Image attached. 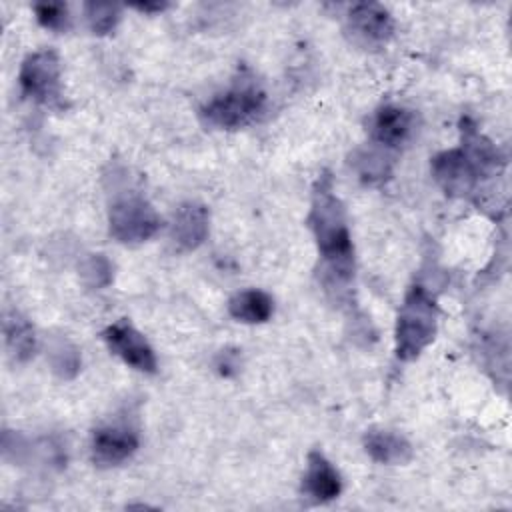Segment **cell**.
<instances>
[{
  "label": "cell",
  "instance_id": "cell-7",
  "mask_svg": "<svg viewBox=\"0 0 512 512\" xmlns=\"http://www.w3.org/2000/svg\"><path fill=\"white\" fill-rule=\"evenodd\" d=\"M344 30L360 48H382L394 34V18L378 2H358L348 10Z\"/></svg>",
  "mask_w": 512,
  "mask_h": 512
},
{
  "label": "cell",
  "instance_id": "cell-14",
  "mask_svg": "<svg viewBox=\"0 0 512 512\" xmlns=\"http://www.w3.org/2000/svg\"><path fill=\"white\" fill-rule=\"evenodd\" d=\"M228 312L232 318L244 324H264L274 312L272 298L256 288L236 292L228 302Z\"/></svg>",
  "mask_w": 512,
  "mask_h": 512
},
{
  "label": "cell",
  "instance_id": "cell-10",
  "mask_svg": "<svg viewBox=\"0 0 512 512\" xmlns=\"http://www.w3.org/2000/svg\"><path fill=\"white\" fill-rule=\"evenodd\" d=\"M208 224H210V214L204 204L184 202L178 206L172 218L170 238L174 246L182 252L196 250L208 236Z\"/></svg>",
  "mask_w": 512,
  "mask_h": 512
},
{
  "label": "cell",
  "instance_id": "cell-19",
  "mask_svg": "<svg viewBox=\"0 0 512 512\" xmlns=\"http://www.w3.org/2000/svg\"><path fill=\"white\" fill-rule=\"evenodd\" d=\"M84 14L90 30L98 36H104L116 28L120 20V6L110 2H86Z\"/></svg>",
  "mask_w": 512,
  "mask_h": 512
},
{
  "label": "cell",
  "instance_id": "cell-2",
  "mask_svg": "<svg viewBox=\"0 0 512 512\" xmlns=\"http://www.w3.org/2000/svg\"><path fill=\"white\" fill-rule=\"evenodd\" d=\"M438 306L434 296L424 286H414L406 294L394 330L396 358L416 360L436 338Z\"/></svg>",
  "mask_w": 512,
  "mask_h": 512
},
{
  "label": "cell",
  "instance_id": "cell-18",
  "mask_svg": "<svg viewBox=\"0 0 512 512\" xmlns=\"http://www.w3.org/2000/svg\"><path fill=\"white\" fill-rule=\"evenodd\" d=\"M80 280L86 288H106L112 282V264L104 254H88L78 266Z\"/></svg>",
  "mask_w": 512,
  "mask_h": 512
},
{
  "label": "cell",
  "instance_id": "cell-15",
  "mask_svg": "<svg viewBox=\"0 0 512 512\" xmlns=\"http://www.w3.org/2000/svg\"><path fill=\"white\" fill-rule=\"evenodd\" d=\"M4 338L6 348L16 362H26L34 356L36 336L30 322L16 310L6 312L4 316Z\"/></svg>",
  "mask_w": 512,
  "mask_h": 512
},
{
  "label": "cell",
  "instance_id": "cell-8",
  "mask_svg": "<svg viewBox=\"0 0 512 512\" xmlns=\"http://www.w3.org/2000/svg\"><path fill=\"white\" fill-rule=\"evenodd\" d=\"M104 342L108 348L130 368L146 374H154L158 368L156 354L148 340L128 322L118 320L104 330Z\"/></svg>",
  "mask_w": 512,
  "mask_h": 512
},
{
  "label": "cell",
  "instance_id": "cell-16",
  "mask_svg": "<svg viewBox=\"0 0 512 512\" xmlns=\"http://www.w3.org/2000/svg\"><path fill=\"white\" fill-rule=\"evenodd\" d=\"M48 360L52 372L62 380H72L80 370V352L66 338H56L50 342Z\"/></svg>",
  "mask_w": 512,
  "mask_h": 512
},
{
  "label": "cell",
  "instance_id": "cell-20",
  "mask_svg": "<svg viewBox=\"0 0 512 512\" xmlns=\"http://www.w3.org/2000/svg\"><path fill=\"white\" fill-rule=\"evenodd\" d=\"M34 14L44 28L54 32L68 30L70 26V12L64 2H38L34 4Z\"/></svg>",
  "mask_w": 512,
  "mask_h": 512
},
{
  "label": "cell",
  "instance_id": "cell-21",
  "mask_svg": "<svg viewBox=\"0 0 512 512\" xmlns=\"http://www.w3.org/2000/svg\"><path fill=\"white\" fill-rule=\"evenodd\" d=\"M214 368L220 376H234L238 370H240V356H238V350H232V348H226V350H220L216 360H214Z\"/></svg>",
  "mask_w": 512,
  "mask_h": 512
},
{
  "label": "cell",
  "instance_id": "cell-6",
  "mask_svg": "<svg viewBox=\"0 0 512 512\" xmlns=\"http://www.w3.org/2000/svg\"><path fill=\"white\" fill-rule=\"evenodd\" d=\"M432 176L446 196L464 198L470 196L480 178H488L482 166L472 158L468 150L452 148L432 158Z\"/></svg>",
  "mask_w": 512,
  "mask_h": 512
},
{
  "label": "cell",
  "instance_id": "cell-1",
  "mask_svg": "<svg viewBox=\"0 0 512 512\" xmlns=\"http://www.w3.org/2000/svg\"><path fill=\"white\" fill-rule=\"evenodd\" d=\"M306 220L324 262L326 284L330 288L348 284L354 274V246L344 204L334 194L332 178L326 172L316 180Z\"/></svg>",
  "mask_w": 512,
  "mask_h": 512
},
{
  "label": "cell",
  "instance_id": "cell-3",
  "mask_svg": "<svg viewBox=\"0 0 512 512\" xmlns=\"http://www.w3.org/2000/svg\"><path fill=\"white\" fill-rule=\"evenodd\" d=\"M266 110V92L252 80H236L226 92L216 94L200 108V118L210 128L238 130L260 120Z\"/></svg>",
  "mask_w": 512,
  "mask_h": 512
},
{
  "label": "cell",
  "instance_id": "cell-22",
  "mask_svg": "<svg viewBox=\"0 0 512 512\" xmlns=\"http://www.w3.org/2000/svg\"><path fill=\"white\" fill-rule=\"evenodd\" d=\"M138 12H146V14H152V12H162L168 8V2H140V4H132Z\"/></svg>",
  "mask_w": 512,
  "mask_h": 512
},
{
  "label": "cell",
  "instance_id": "cell-9",
  "mask_svg": "<svg viewBox=\"0 0 512 512\" xmlns=\"http://www.w3.org/2000/svg\"><path fill=\"white\" fill-rule=\"evenodd\" d=\"M138 450V432L126 424H106L92 434V460L102 466H118Z\"/></svg>",
  "mask_w": 512,
  "mask_h": 512
},
{
  "label": "cell",
  "instance_id": "cell-13",
  "mask_svg": "<svg viewBox=\"0 0 512 512\" xmlns=\"http://www.w3.org/2000/svg\"><path fill=\"white\" fill-rule=\"evenodd\" d=\"M364 450L374 462L388 466L408 464L414 456L412 444L402 434L384 428H370L364 434Z\"/></svg>",
  "mask_w": 512,
  "mask_h": 512
},
{
  "label": "cell",
  "instance_id": "cell-4",
  "mask_svg": "<svg viewBox=\"0 0 512 512\" xmlns=\"http://www.w3.org/2000/svg\"><path fill=\"white\" fill-rule=\"evenodd\" d=\"M60 74V58L54 50L44 48L28 54L18 74L22 94L48 108H64Z\"/></svg>",
  "mask_w": 512,
  "mask_h": 512
},
{
  "label": "cell",
  "instance_id": "cell-5",
  "mask_svg": "<svg viewBox=\"0 0 512 512\" xmlns=\"http://www.w3.org/2000/svg\"><path fill=\"white\" fill-rule=\"evenodd\" d=\"M160 228V216L154 206L138 196H120L110 204L108 210V230L110 236L120 244H140L156 234Z\"/></svg>",
  "mask_w": 512,
  "mask_h": 512
},
{
  "label": "cell",
  "instance_id": "cell-11",
  "mask_svg": "<svg viewBox=\"0 0 512 512\" xmlns=\"http://www.w3.org/2000/svg\"><path fill=\"white\" fill-rule=\"evenodd\" d=\"M372 140L384 148H400L414 132V114L396 104H386L376 110L370 124Z\"/></svg>",
  "mask_w": 512,
  "mask_h": 512
},
{
  "label": "cell",
  "instance_id": "cell-12",
  "mask_svg": "<svg viewBox=\"0 0 512 512\" xmlns=\"http://www.w3.org/2000/svg\"><path fill=\"white\" fill-rule=\"evenodd\" d=\"M302 490L314 502H330L342 492V480L332 462L318 450H312L306 460Z\"/></svg>",
  "mask_w": 512,
  "mask_h": 512
},
{
  "label": "cell",
  "instance_id": "cell-17",
  "mask_svg": "<svg viewBox=\"0 0 512 512\" xmlns=\"http://www.w3.org/2000/svg\"><path fill=\"white\" fill-rule=\"evenodd\" d=\"M352 164L356 168V172L360 174V178L368 184L384 180L390 174V160L388 156H384V152L380 150H370V148H360L354 152L352 156Z\"/></svg>",
  "mask_w": 512,
  "mask_h": 512
}]
</instances>
